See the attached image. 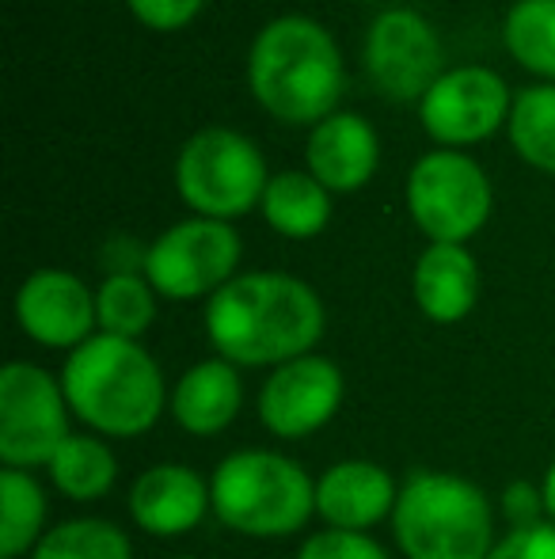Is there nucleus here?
<instances>
[{"instance_id":"393cba45","label":"nucleus","mask_w":555,"mask_h":559,"mask_svg":"<svg viewBox=\"0 0 555 559\" xmlns=\"http://www.w3.org/2000/svg\"><path fill=\"white\" fill-rule=\"evenodd\" d=\"M31 559H134V545L107 518H73L46 530Z\"/></svg>"},{"instance_id":"4468645a","label":"nucleus","mask_w":555,"mask_h":559,"mask_svg":"<svg viewBox=\"0 0 555 559\" xmlns=\"http://www.w3.org/2000/svg\"><path fill=\"white\" fill-rule=\"evenodd\" d=\"M381 138L370 118L358 111H335L316 122L304 141V171L331 194H354L377 176Z\"/></svg>"},{"instance_id":"b1692460","label":"nucleus","mask_w":555,"mask_h":559,"mask_svg":"<svg viewBox=\"0 0 555 559\" xmlns=\"http://www.w3.org/2000/svg\"><path fill=\"white\" fill-rule=\"evenodd\" d=\"M156 297L160 294L145 274H107L96 289L99 332L141 343V335L156 324Z\"/></svg>"},{"instance_id":"6e6552de","label":"nucleus","mask_w":555,"mask_h":559,"mask_svg":"<svg viewBox=\"0 0 555 559\" xmlns=\"http://www.w3.org/2000/svg\"><path fill=\"white\" fill-rule=\"evenodd\" d=\"M244 240L229 222L186 217L168 225L145 255V278L168 301H202L240 274Z\"/></svg>"},{"instance_id":"aec40b11","label":"nucleus","mask_w":555,"mask_h":559,"mask_svg":"<svg viewBox=\"0 0 555 559\" xmlns=\"http://www.w3.org/2000/svg\"><path fill=\"white\" fill-rule=\"evenodd\" d=\"M46 472L65 499L99 502L111 495L114 479H119V461L99 435H69Z\"/></svg>"},{"instance_id":"39448f33","label":"nucleus","mask_w":555,"mask_h":559,"mask_svg":"<svg viewBox=\"0 0 555 559\" xmlns=\"http://www.w3.org/2000/svg\"><path fill=\"white\" fill-rule=\"evenodd\" d=\"M393 533L408 559H487L498 545L487 495L453 472H415L400 487Z\"/></svg>"},{"instance_id":"dca6fc26","label":"nucleus","mask_w":555,"mask_h":559,"mask_svg":"<svg viewBox=\"0 0 555 559\" xmlns=\"http://www.w3.org/2000/svg\"><path fill=\"white\" fill-rule=\"evenodd\" d=\"M396 499L400 487L377 461H339L316 479V514L327 530L370 533L373 525L393 522Z\"/></svg>"},{"instance_id":"f257e3e1","label":"nucleus","mask_w":555,"mask_h":559,"mask_svg":"<svg viewBox=\"0 0 555 559\" xmlns=\"http://www.w3.org/2000/svg\"><path fill=\"white\" fill-rule=\"evenodd\" d=\"M327 312L319 294L297 274L244 271L206 301V335L217 358L240 369L286 366L316 354Z\"/></svg>"},{"instance_id":"f3484780","label":"nucleus","mask_w":555,"mask_h":559,"mask_svg":"<svg viewBox=\"0 0 555 559\" xmlns=\"http://www.w3.org/2000/svg\"><path fill=\"white\" fill-rule=\"evenodd\" d=\"M240 407H244V377H240V366L225 358H206L191 366L168 400L171 419L194 438H214L229 430Z\"/></svg>"},{"instance_id":"7c9ffc66","label":"nucleus","mask_w":555,"mask_h":559,"mask_svg":"<svg viewBox=\"0 0 555 559\" xmlns=\"http://www.w3.org/2000/svg\"><path fill=\"white\" fill-rule=\"evenodd\" d=\"M179 559H191V556H179Z\"/></svg>"},{"instance_id":"bb28decb","label":"nucleus","mask_w":555,"mask_h":559,"mask_svg":"<svg viewBox=\"0 0 555 559\" xmlns=\"http://www.w3.org/2000/svg\"><path fill=\"white\" fill-rule=\"evenodd\" d=\"M126 8L141 27L156 31V35H171V31L191 27L206 8V0H126Z\"/></svg>"},{"instance_id":"f8f14e48","label":"nucleus","mask_w":555,"mask_h":559,"mask_svg":"<svg viewBox=\"0 0 555 559\" xmlns=\"http://www.w3.org/2000/svg\"><path fill=\"white\" fill-rule=\"evenodd\" d=\"M342 404V373L324 354H304L263 381L260 392V423L275 438L301 442V438L324 430Z\"/></svg>"},{"instance_id":"5701e85b","label":"nucleus","mask_w":555,"mask_h":559,"mask_svg":"<svg viewBox=\"0 0 555 559\" xmlns=\"http://www.w3.org/2000/svg\"><path fill=\"white\" fill-rule=\"evenodd\" d=\"M510 145L529 168L555 176V84H529L514 96Z\"/></svg>"},{"instance_id":"9d476101","label":"nucleus","mask_w":555,"mask_h":559,"mask_svg":"<svg viewBox=\"0 0 555 559\" xmlns=\"http://www.w3.org/2000/svg\"><path fill=\"white\" fill-rule=\"evenodd\" d=\"M362 66L370 84L385 99L422 104V96L445 73L442 35L419 8H385L365 31Z\"/></svg>"},{"instance_id":"2eb2a0df","label":"nucleus","mask_w":555,"mask_h":559,"mask_svg":"<svg viewBox=\"0 0 555 559\" xmlns=\"http://www.w3.org/2000/svg\"><path fill=\"white\" fill-rule=\"evenodd\" d=\"M214 510L209 484L194 468L164 461L145 468L130 487V518L153 537H183Z\"/></svg>"},{"instance_id":"1a4fd4ad","label":"nucleus","mask_w":555,"mask_h":559,"mask_svg":"<svg viewBox=\"0 0 555 559\" xmlns=\"http://www.w3.org/2000/svg\"><path fill=\"white\" fill-rule=\"evenodd\" d=\"M69 400L53 373L35 361H8L0 369V461L4 468H50L65 445Z\"/></svg>"},{"instance_id":"412c9836","label":"nucleus","mask_w":555,"mask_h":559,"mask_svg":"<svg viewBox=\"0 0 555 559\" xmlns=\"http://www.w3.org/2000/svg\"><path fill=\"white\" fill-rule=\"evenodd\" d=\"M46 537V491L35 472H0V559L35 552Z\"/></svg>"},{"instance_id":"9b49d317","label":"nucleus","mask_w":555,"mask_h":559,"mask_svg":"<svg viewBox=\"0 0 555 559\" xmlns=\"http://www.w3.org/2000/svg\"><path fill=\"white\" fill-rule=\"evenodd\" d=\"M514 92L503 73L487 66L445 69L422 96L419 122L442 148L480 145L510 122Z\"/></svg>"},{"instance_id":"c756f323","label":"nucleus","mask_w":555,"mask_h":559,"mask_svg":"<svg viewBox=\"0 0 555 559\" xmlns=\"http://www.w3.org/2000/svg\"><path fill=\"white\" fill-rule=\"evenodd\" d=\"M541 491H544V510H548V518L555 522V461L548 464V472H544Z\"/></svg>"},{"instance_id":"423d86ee","label":"nucleus","mask_w":555,"mask_h":559,"mask_svg":"<svg viewBox=\"0 0 555 559\" xmlns=\"http://www.w3.org/2000/svg\"><path fill=\"white\" fill-rule=\"evenodd\" d=\"M176 191L194 217L237 222L260 210L270 183L263 148L232 126H206L191 133L176 156Z\"/></svg>"},{"instance_id":"cd10ccee","label":"nucleus","mask_w":555,"mask_h":559,"mask_svg":"<svg viewBox=\"0 0 555 559\" xmlns=\"http://www.w3.org/2000/svg\"><path fill=\"white\" fill-rule=\"evenodd\" d=\"M487 559H555V525L541 522L529 530H510Z\"/></svg>"},{"instance_id":"7ed1b4c3","label":"nucleus","mask_w":555,"mask_h":559,"mask_svg":"<svg viewBox=\"0 0 555 559\" xmlns=\"http://www.w3.org/2000/svg\"><path fill=\"white\" fill-rule=\"evenodd\" d=\"M69 412L99 438H141L168 407V389L156 358L134 338L96 332L61 369Z\"/></svg>"},{"instance_id":"0eeeda50","label":"nucleus","mask_w":555,"mask_h":559,"mask_svg":"<svg viewBox=\"0 0 555 559\" xmlns=\"http://www.w3.org/2000/svg\"><path fill=\"white\" fill-rule=\"evenodd\" d=\"M408 214L430 243H468L495 210V187L464 148H430L408 171Z\"/></svg>"},{"instance_id":"f03ea898","label":"nucleus","mask_w":555,"mask_h":559,"mask_svg":"<svg viewBox=\"0 0 555 559\" xmlns=\"http://www.w3.org/2000/svg\"><path fill=\"white\" fill-rule=\"evenodd\" d=\"M252 99L281 126H316L339 111L347 92V66L335 35L301 12L263 23L248 50Z\"/></svg>"},{"instance_id":"20e7f679","label":"nucleus","mask_w":555,"mask_h":559,"mask_svg":"<svg viewBox=\"0 0 555 559\" xmlns=\"http://www.w3.org/2000/svg\"><path fill=\"white\" fill-rule=\"evenodd\" d=\"M214 514L244 537H293L316 514V479L275 449H237L209 479Z\"/></svg>"},{"instance_id":"4be33fe9","label":"nucleus","mask_w":555,"mask_h":559,"mask_svg":"<svg viewBox=\"0 0 555 559\" xmlns=\"http://www.w3.org/2000/svg\"><path fill=\"white\" fill-rule=\"evenodd\" d=\"M503 46L526 73L555 84V0H514L503 20Z\"/></svg>"},{"instance_id":"a878e982","label":"nucleus","mask_w":555,"mask_h":559,"mask_svg":"<svg viewBox=\"0 0 555 559\" xmlns=\"http://www.w3.org/2000/svg\"><path fill=\"white\" fill-rule=\"evenodd\" d=\"M297 559H393L370 533L319 530L301 545Z\"/></svg>"},{"instance_id":"a211bd4d","label":"nucleus","mask_w":555,"mask_h":559,"mask_svg":"<svg viewBox=\"0 0 555 559\" xmlns=\"http://www.w3.org/2000/svg\"><path fill=\"white\" fill-rule=\"evenodd\" d=\"M411 294L426 320L460 324L480 301V263L464 243H426L411 271Z\"/></svg>"},{"instance_id":"6ab92c4d","label":"nucleus","mask_w":555,"mask_h":559,"mask_svg":"<svg viewBox=\"0 0 555 559\" xmlns=\"http://www.w3.org/2000/svg\"><path fill=\"white\" fill-rule=\"evenodd\" d=\"M260 214L286 240H312L331 225V191L312 171H275L263 191Z\"/></svg>"},{"instance_id":"ddd939ff","label":"nucleus","mask_w":555,"mask_h":559,"mask_svg":"<svg viewBox=\"0 0 555 559\" xmlns=\"http://www.w3.org/2000/svg\"><path fill=\"white\" fill-rule=\"evenodd\" d=\"M15 324L31 343L73 354L99 332L96 294L73 271L43 266L15 289Z\"/></svg>"},{"instance_id":"c85d7f7f","label":"nucleus","mask_w":555,"mask_h":559,"mask_svg":"<svg viewBox=\"0 0 555 559\" xmlns=\"http://www.w3.org/2000/svg\"><path fill=\"white\" fill-rule=\"evenodd\" d=\"M503 514L514 530H529V525H541L548 522V510H544V491L533 484H510L503 491Z\"/></svg>"}]
</instances>
